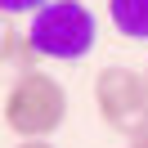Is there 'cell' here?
<instances>
[{
  "mask_svg": "<svg viewBox=\"0 0 148 148\" xmlns=\"http://www.w3.org/2000/svg\"><path fill=\"white\" fill-rule=\"evenodd\" d=\"M144 81H148V63H144Z\"/></svg>",
  "mask_w": 148,
  "mask_h": 148,
  "instance_id": "9c48e42d",
  "label": "cell"
},
{
  "mask_svg": "<svg viewBox=\"0 0 148 148\" xmlns=\"http://www.w3.org/2000/svg\"><path fill=\"white\" fill-rule=\"evenodd\" d=\"M108 23L126 40H148V0H108Z\"/></svg>",
  "mask_w": 148,
  "mask_h": 148,
  "instance_id": "5b68a950",
  "label": "cell"
},
{
  "mask_svg": "<svg viewBox=\"0 0 148 148\" xmlns=\"http://www.w3.org/2000/svg\"><path fill=\"white\" fill-rule=\"evenodd\" d=\"M49 0H0V14H40Z\"/></svg>",
  "mask_w": 148,
  "mask_h": 148,
  "instance_id": "8992f818",
  "label": "cell"
},
{
  "mask_svg": "<svg viewBox=\"0 0 148 148\" xmlns=\"http://www.w3.org/2000/svg\"><path fill=\"white\" fill-rule=\"evenodd\" d=\"M0 117L9 126V135H18L23 144L27 139H54V130L67 121V90H63V81H54L40 67L18 72L14 85L5 90Z\"/></svg>",
  "mask_w": 148,
  "mask_h": 148,
  "instance_id": "6da1fadb",
  "label": "cell"
},
{
  "mask_svg": "<svg viewBox=\"0 0 148 148\" xmlns=\"http://www.w3.org/2000/svg\"><path fill=\"white\" fill-rule=\"evenodd\" d=\"M94 108H99V117L108 121L112 130H121V135H144L148 130V81L144 72H135V67H99V76H94Z\"/></svg>",
  "mask_w": 148,
  "mask_h": 148,
  "instance_id": "3957f363",
  "label": "cell"
},
{
  "mask_svg": "<svg viewBox=\"0 0 148 148\" xmlns=\"http://www.w3.org/2000/svg\"><path fill=\"white\" fill-rule=\"evenodd\" d=\"M32 63H36L32 36L9 18V14H0V67H23V72H32Z\"/></svg>",
  "mask_w": 148,
  "mask_h": 148,
  "instance_id": "277c9868",
  "label": "cell"
},
{
  "mask_svg": "<svg viewBox=\"0 0 148 148\" xmlns=\"http://www.w3.org/2000/svg\"><path fill=\"white\" fill-rule=\"evenodd\" d=\"M27 36L36 58H49V63H76L94 49L99 40V18L85 9L81 0H49L40 14H32Z\"/></svg>",
  "mask_w": 148,
  "mask_h": 148,
  "instance_id": "7a4b0ae2",
  "label": "cell"
},
{
  "mask_svg": "<svg viewBox=\"0 0 148 148\" xmlns=\"http://www.w3.org/2000/svg\"><path fill=\"white\" fill-rule=\"evenodd\" d=\"M130 148H148V130H144V135H135V139H130Z\"/></svg>",
  "mask_w": 148,
  "mask_h": 148,
  "instance_id": "ba28073f",
  "label": "cell"
},
{
  "mask_svg": "<svg viewBox=\"0 0 148 148\" xmlns=\"http://www.w3.org/2000/svg\"><path fill=\"white\" fill-rule=\"evenodd\" d=\"M18 148H54L49 139H27V144H18Z\"/></svg>",
  "mask_w": 148,
  "mask_h": 148,
  "instance_id": "52a82bcc",
  "label": "cell"
}]
</instances>
